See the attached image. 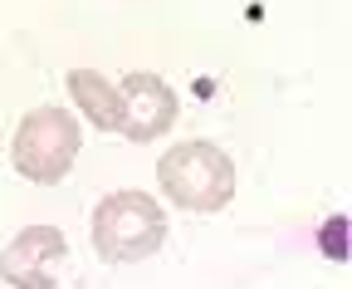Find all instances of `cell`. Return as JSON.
<instances>
[{
    "mask_svg": "<svg viewBox=\"0 0 352 289\" xmlns=\"http://www.w3.org/2000/svg\"><path fill=\"white\" fill-rule=\"evenodd\" d=\"M166 240V216L147 191H113L94 211V245L108 265L147 260Z\"/></svg>",
    "mask_w": 352,
    "mask_h": 289,
    "instance_id": "cell-1",
    "label": "cell"
},
{
    "mask_svg": "<svg viewBox=\"0 0 352 289\" xmlns=\"http://www.w3.org/2000/svg\"><path fill=\"white\" fill-rule=\"evenodd\" d=\"M157 182L186 211H220L235 196V162L210 142H182L157 162Z\"/></svg>",
    "mask_w": 352,
    "mask_h": 289,
    "instance_id": "cell-2",
    "label": "cell"
},
{
    "mask_svg": "<svg viewBox=\"0 0 352 289\" xmlns=\"http://www.w3.org/2000/svg\"><path fill=\"white\" fill-rule=\"evenodd\" d=\"M78 157V122L69 108H34L15 133V167L30 182H59Z\"/></svg>",
    "mask_w": 352,
    "mask_h": 289,
    "instance_id": "cell-3",
    "label": "cell"
},
{
    "mask_svg": "<svg viewBox=\"0 0 352 289\" xmlns=\"http://www.w3.org/2000/svg\"><path fill=\"white\" fill-rule=\"evenodd\" d=\"M64 260H69L64 235L54 226H30L6 245L0 275H6V284H15V289H54L59 275H64Z\"/></svg>",
    "mask_w": 352,
    "mask_h": 289,
    "instance_id": "cell-4",
    "label": "cell"
},
{
    "mask_svg": "<svg viewBox=\"0 0 352 289\" xmlns=\"http://www.w3.org/2000/svg\"><path fill=\"white\" fill-rule=\"evenodd\" d=\"M176 122V94L157 74H127L118 89V128L138 142H152Z\"/></svg>",
    "mask_w": 352,
    "mask_h": 289,
    "instance_id": "cell-5",
    "label": "cell"
},
{
    "mask_svg": "<svg viewBox=\"0 0 352 289\" xmlns=\"http://www.w3.org/2000/svg\"><path fill=\"white\" fill-rule=\"evenodd\" d=\"M69 94H74V103L98 122V128H118V89L108 84L103 74H94V69H74L69 74Z\"/></svg>",
    "mask_w": 352,
    "mask_h": 289,
    "instance_id": "cell-6",
    "label": "cell"
},
{
    "mask_svg": "<svg viewBox=\"0 0 352 289\" xmlns=\"http://www.w3.org/2000/svg\"><path fill=\"white\" fill-rule=\"evenodd\" d=\"M323 245H328L333 255H342V216H333V221H328V235H323Z\"/></svg>",
    "mask_w": 352,
    "mask_h": 289,
    "instance_id": "cell-7",
    "label": "cell"
}]
</instances>
